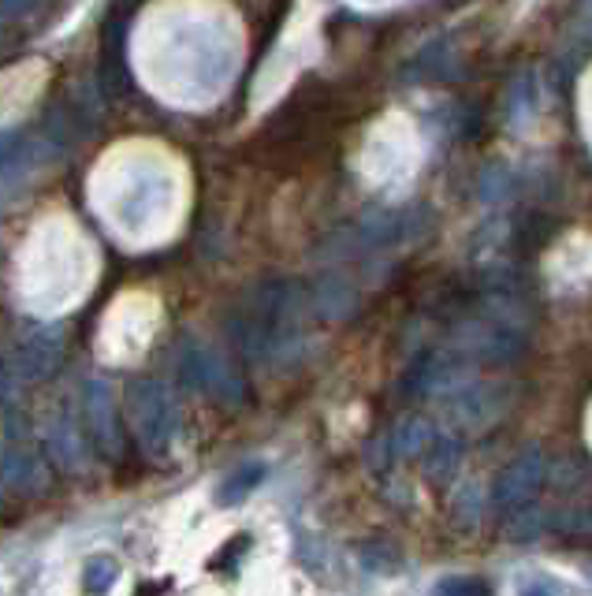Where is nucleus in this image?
Segmentation results:
<instances>
[{"label":"nucleus","mask_w":592,"mask_h":596,"mask_svg":"<svg viewBox=\"0 0 592 596\" xmlns=\"http://www.w3.org/2000/svg\"><path fill=\"white\" fill-rule=\"evenodd\" d=\"M551 459L544 455L540 448L526 451V455H518L510 466L503 470V474L496 477L492 485V503L499 511H518V507H529L540 492H544V485L551 481Z\"/></svg>","instance_id":"obj_4"},{"label":"nucleus","mask_w":592,"mask_h":596,"mask_svg":"<svg viewBox=\"0 0 592 596\" xmlns=\"http://www.w3.org/2000/svg\"><path fill=\"white\" fill-rule=\"evenodd\" d=\"M507 407V388L499 384H481V388H463V392L455 395L451 410L469 425H488V421H496L503 414Z\"/></svg>","instance_id":"obj_8"},{"label":"nucleus","mask_w":592,"mask_h":596,"mask_svg":"<svg viewBox=\"0 0 592 596\" xmlns=\"http://www.w3.org/2000/svg\"><path fill=\"white\" fill-rule=\"evenodd\" d=\"M589 4H592V0H589Z\"/></svg>","instance_id":"obj_17"},{"label":"nucleus","mask_w":592,"mask_h":596,"mask_svg":"<svg viewBox=\"0 0 592 596\" xmlns=\"http://www.w3.org/2000/svg\"><path fill=\"white\" fill-rule=\"evenodd\" d=\"M436 593H488V582H481V578H458V574H451V578L436 582Z\"/></svg>","instance_id":"obj_15"},{"label":"nucleus","mask_w":592,"mask_h":596,"mask_svg":"<svg viewBox=\"0 0 592 596\" xmlns=\"http://www.w3.org/2000/svg\"><path fill=\"white\" fill-rule=\"evenodd\" d=\"M120 578V563L112 556H90L83 567V589L86 593H108Z\"/></svg>","instance_id":"obj_13"},{"label":"nucleus","mask_w":592,"mask_h":596,"mask_svg":"<svg viewBox=\"0 0 592 596\" xmlns=\"http://www.w3.org/2000/svg\"><path fill=\"white\" fill-rule=\"evenodd\" d=\"M433 228V213L414 205V209H373L362 213L359 220L340 224L329 239H324L321 254L332 261H346V258H365V254L387 250V246H403L428 235Z\"/></svg>","instance_id":"obj_1"},{"label":"nucleus","mask_w":592,"mask_h":596,"mask_svg":"<svg viewBox=\"0 0 592 596\" xmlns=\"http://www.w3.org/2000/svg\"><path fill=\"white\" fill-rule=\"evenodd\" d=\"M455 351L469 358V362H515L518 354L526 351V332L515 325H499V321H481V325H469L458 332Z\"/></svg>","instance_id":"obj_5"},{"label":"nucleus","mask_w":592,"mask_h":596,"mask_svg":"<svg viewBox=\"0 0 592 596\" xmlns=\"http://www.w3.org/2000/svg\"><path fill=\"white\" fill-rule=\"evenodd\" d=\"M176 369H179V380L194 392H209L217 399H235L242 395V384L235 380V373L228 369V362H220L209 347H201L198 339H183L179 343V354H176Z\"/></svg>","instance_id":"obj_3"},{"label":"nucleus","mask_w":592,"mask_h":596,"mask_svg":"<svg viewBox=\"0 0 592 596\" xmlns=\"http://www.w3.org/2000/svg\"><path fill=\"white\" fill-rule=\"evenodd\" d=\"M86 425L94 433L97 448H105L108 455L120 451V418H116V403H112V392L101 380L86 388Z\"/></svg>","instance_id":"obj_7"},{"label":"nucleus","mask_w":592,"mask_h":596,"mask_svg":"<svg viewBox=\"0 0 592 596\" xmlns=\"http://www.w3.org/2000/svg\"><path fill=\"white\" fill-rule=\"evenodd\" d=\"M45 8V0H0V30L30 23Z\"/></svg>","instance_id":"obj_14"},{"label":"nucleus","mask_w":592,"mask_h":596,"mask_svg":"<svg viewBox=\"0 0 592 596\" xmlns=\"http://www.w3.org/2000/svg\"><path fill=\"white\" fill-rule=\"evenodd\" d=\"M313 291V314L321 317H332V321H340V317H346L354 310V302H359V295H354V287L340 280V276H324L321 284L310 287Z\"/></svg>","instance_id":"obj_9"},{"label":"nucleus","mask_w":592,"mask_h":596,"mask_svg":"<svg viewBox=\"0 0 592 596\" xmlns=\"http://www.w3.org/2000/svg\"><path fill=\"white\" fill-rule=\"evenodd\" d=\"M526 593H559L563 589V585L559 582H548V578H540V582H533V585H522Z\"/></svg>","instance_id":"obj_16"},{"label":"nucleus","mask_w":592,"mask_h":596,"mask_svg":"<svg viewBox=\"0 0 592 596\" xmlns=\"http://www.w3.org/2000/svg\"><path fill=\"white\" fill-rule=\"evenodd\" d=\"M433 444H436V429H433V421H422V418L403 421V425L392 433L395 455H403V459H422V455H428Z\"/></svg>","instance_id":"obj_11"},{"label":"nucleus","mask_w":592,"mask_h":596,"mask_svg":"<svg viewBox=\"0 0 592 596\" xmlns=\"http://www.w3.org/2000/svg\"><path fill=\"white\" fill-rule=\"evenodd\" d=\"M264 474H269V470H264V462H242L239 470H231V474L217 485V503H220V507H239L242 500L253 496V492L261 489Z\"/></svg>","instance_id":"obj_10"},{"label":"nucleus","mask_w":592,"mask_h":596,"mask_svg":"<svg viewBox=\"0 0 592 596\" xmlns=\"http://www.w3.org/2000/svg\"><path fill=\"white\" fill-rule=\"evenodd\" d=\"M60 351H64V339H60V328H38L30 332L15 351V369L23 380H42L56 369Z\"/></svg>","instance_id":"obj_6"},{"label":"nucleus","mask_w":592,"mask_h":596,"mask_svg":"<svg viewBox=\"0 0 592 596\" xmlns=\"http://www.w3.org/2000/svg\"><path fill=\"white\" fill-rule=\"evenodd\" d=\"M428 474L440 477V481H451V474L458 470V462H463V444L451 436H436V444L428 448Z\"/></svg>","instance_id":"obj_12"},{"label":"nucleus","mask_w":592,"mask_h":596,"mask_svg":"<svg viewBox=\"0 0 592 596\" xmlns=\"http://www.w3.org/2000/svg\"><path fill=\"white\" fill-rule=\"evenodd\" d=\"M127 418L131 429H135L138 444L149 451V455H165L172 436H176V403L157 380H138L127 392Z\"/></svg>","instance_id":"obj_2"}]
</instances>
